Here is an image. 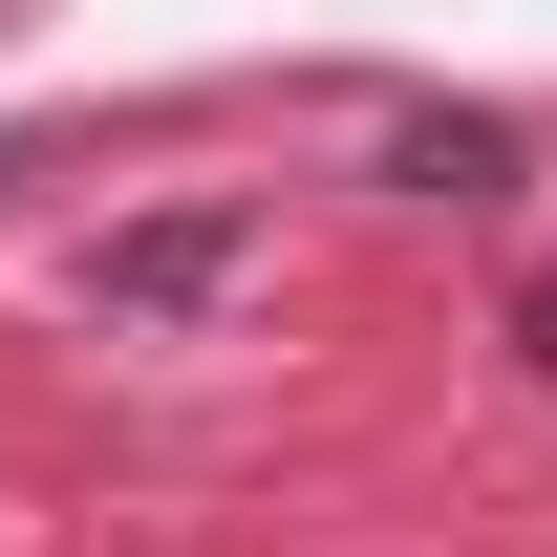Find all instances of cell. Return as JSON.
I'll return each instance as SVG.
<instances>
[{"label": "cell", "mask_w": 557, "mask_h": 557, "mask_svg": "<svg viewBox=\"0 0 557 557\" xmlns=\"http://www.w3.org/2000/svg\"><path fill=\"white\" fill-rule=\"evenodd\" d=\"M236 278H258V214L236 194H194V214H129V236H86V300H108V322H214V300H236Z\"/></svg>", "instance_id": "cell-1"}, {"label": "cell", "mask_w": 557, "mask_h": 557, "mask_svg": "<svg viewBox=\"0 0 557 557\" xmlns=\"http://www.w3.org/2000/svg\"><path fill=\"white\" fill-rule=\"evenodd\" d=\"M515 172H536V150L493 129V108H408V129H386V194H450V214H493Z\"/></svg>", "instance_id": "cell-2"}, {"label": "cell", "mask_w": 557, "mask_h": 557, "mask_svg": "<svg viewBox=\"0 0 557 557\" xmlns=\"http://www.w3.org/2000/svg\"><path fill=\"white\" fill-rule=\"evenodd\" d=\"M515 344H536V364H557V278H536V300H515Z\"/></svg>", "instance_id": "cell-3"}]
</instances>
